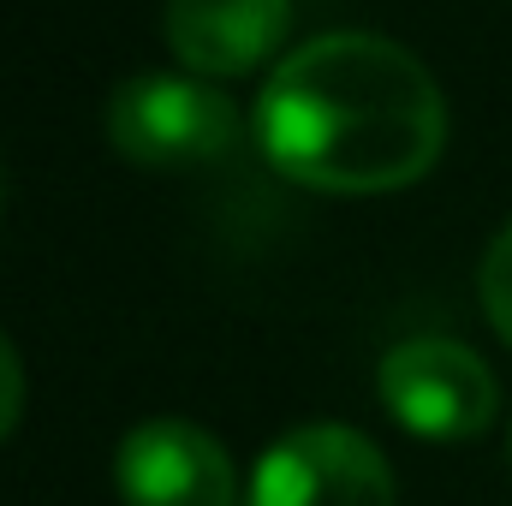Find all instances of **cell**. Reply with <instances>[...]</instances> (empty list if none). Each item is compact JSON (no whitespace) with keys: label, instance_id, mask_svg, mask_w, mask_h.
Returning <instances> with one entry per match:
<instances>
[{"label":"cell","instance_id":"3","mask_svg":"<svg viewBox=\"0 0 512 506\" xmlns=\"http://www.w3.org/2000/svg\"><path fill=\"white\" fill-rule=\"evenodd\" d=\"M382 405L399 429L417 441H471L495 423L501 411V381L495 370L447 334H417L399 340L382 358Z\"/></svg>","mask_w":512,"mask_h":506},{"label":"cell","instance_id":"1","mask_svg":"<svg viewBox=\"0 0 512 506\" xmlns=\"http://www.w3.org/2000/svg\"><path fill=\"white\" fill-rule=\"evenodd\" d=\"M268 167L304 191L382 197L417 185L447 149V96L429 66L364 30L292 48L256 96Z\"/></svg>","mask_w":512,"mask_h":506},{"label":"cell","instance_id":"2","mask_svg":"<svg viewBox=\"0 0 512 506\" xmlns=\"http://www.w3.org/2000/svg\"><path fill=\"white\" fill-rule=\"evenodd\" d=\"M108 143L143 173H191L239 143V108L185 72H137L108 96Z\"/></svg>","mask_w":512,"mask_h":506},{"label":"cell","instance_id":"8","mask_svg":"<svg viewBox=\"0 0 512 506\" xmlns=\"http://www.w3.org/2000/svg\"><path fill=\"white\" fill-rule=\"evenodd\" d=\"M18 417H24V358H18L12 334L0 328V441L18 429Z\"/></svg>","mask_w":512,"mask_h":506},{"label":"cell","instance_id":"7","mask_svg":"<svg viewBox=\"0 0 512 506\" xmlns=\"http://www.w3.org/2000/svg\"><path fill=\"white\" fill-rule=\"evenodd\" d=\"M477 298H483L489 328L512 346V221L489 239V251H483V268H477Z\"/></svg>","mask_w":512,"mask_h":506},{"label":"cell","instance_id":"6","mask_svg":"<svg viewBox=\"0 0 512 506\" xmlns=\"http://www.w3.org/2000/svg\"><path fill=\"white\" fill-rule=\"evenodd\" d=\"M161 36L191 78H245L292 36V0H167Z\"/></svg>","mask_w":512,"mask_h":506},{"label":"cell","instance_id":"9","mask_svg":"<svg viewBox=\"0 0 512 506\" xmlns=\"http://www.w3.org/2000/svg\"><path fill=\"white\" fill-rule=\"evenodd\" d=\"M0 197H6V185H0Z\"/></svg>","mask_w":512,"mask_h":506},{"label":"cell","instance_id":"4","mask_svg":"<svg viewBox=\"0 0 512 506\" xmlns=\"http://www.w3.org/2000/svg\"><path fill=\"white\" fill-rule=\"evenodd\" d=\"M245 506H399V483L370 435L304 423L262 453Z\"/></svg>","mask_w":512,"mask_h":506},{"label":"cell","instance_id":"5","mask_svg":"<svg viewBox=\"0 0 512 506\" xmlns=\"http://www.w3.org/2000/svg\"><path fill=\"white\" fill-rule=\"evenodd\" d=\"M114 489L126 506H239L227 447L191 417H149L114 453Z\"/></svg>","mask_w":512,"mask_h":506}]
</instances>
